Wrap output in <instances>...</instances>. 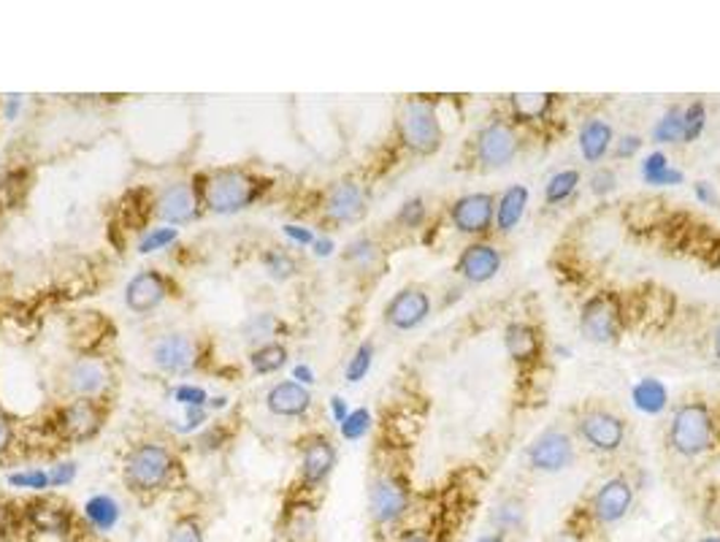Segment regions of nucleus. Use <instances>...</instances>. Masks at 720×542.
Instances as JSON below:
<instances>
[{
    "mask_svg": "<svg viewBox=\"0 0 720 542\" xmlns=\"http://www.w3.org/2000/svg\"><path fill=\"white\" fill-rule=\"evenodd\" d=\"M718 437V424L712 418L710 407L705 402H685L680 404L678 413L669 424V445L674 453L685 458L705 456L712 451Z\"/></svg>",
    "mask_w": 720,
    "mask_h": 542,
    "instance_id": "nucleus-1",
    "label": "nucleus"
},
{
    "mask_svg": "<svg viewBox=\"0 0 720 542\" xmlns=\"http://www.w3.org/2000/svg\"><path fill=\"white\" fill-rule=\"evenodd\" d=\"M174 472V456L168 448L157 445V442H144L136 445L134 451L125 456L123 480L134 494L150 496L155 491L166 489Z\"/></svg>",
    "mask_w": 720,
    "mask_h": 542,
    "instance_id": "nucleus-2",
    "label": "nucleus"
},
{
    "mask_svg": "<svg viewBox=\"0 0 720 542\" xmlns=\"http://www.w3.org/2000/svg\"><path fill=\"white\" fill-rule=\"evenodd\" d=\"M257 179L241 168H219L201 185V199L214 215H236L257 199Z\"/></svg>",
    "mask_w": 720,
    "mask_h": 542,
    "instance_id": "nucleus-3",
    "label": "nucleus"
},
{
    "mask_svg": "<svg viewBox=\"0 0 720 542\" xmlns=\"http://www.w3.org/2000/svg\"><path fill=\"white\" fill-rule=\"evenodd\" d=\"M399 134L406 150L415 155H433L442 150V123H439L437 109L428 101H406L399 117Z\"/></svg>",
    "mask_w": 720,
    "mask_h": 542,
    "instance_id": "nucleus-4",
    "label": "nucleus"
},
{
    "mask_svg": "<svg viewBox=\"0 0 720 542\" xmlns=\"http://www.w3.org/2000/svg\"><path fill=\"white\" fill-rule=\"evenodd\" d=\"M412 507V491L406 480L395 478V475H382L371 483L368 489V516L377 527L388 529L395 527L401 518L409 513Z\"/></svg>",
    "mask_w": 720,
    "mask_h": 542,
    "instance_id": "nucleus-5",
    "label": "nucleus"
},
{
    "mask_svg": "<svg viewBox=\"0 0 720 542\" xmlns=\"http://www.w3.org/2000/svg\"><path fill=\"white\" fill-rule=\"evenodd\" d=\"M580 331L588 342L609 344L620 333V304L612 293H596L582 304Z\"/></svg>",
    "mask_w": 720,
    "mask_h": 542,
    "instance_id": "nucleus-6",
    "label": "nucleus"
},
{
    "mask_svg": "<svg viewBox=\"0 0 720 542\" xmlns=\"http://www.w3.org/2000/svg\"><path fill=\"white\" fill-rule=\"evenodd\" d=\"M520 152V136L504 119H493L491 125L480 130L477 136V161L482 168H504L518 157Z\"/></svg>",
    "mask_w": 720,
    "mask_h": 542,
    "instance_id": "nucleus-7",
    "label": "nucleus"
},
{
    "mask_svg": "<svg viewBox=\"0 0 720 542\" xmlns=\"http://www.w3.org/2000/svg\"><path fill=\"white\" fill-rule=\"evenodd\" d=\"M582 440L598 453H615L626 440V424L609 409H588L577 424Z\"/></svg>",
    "mask_w": 720,
    "mask_h": 542,
    "instance_id": "nucleus-8",
    "label": "nucleus"
},
{
    "mask_svg": "<svg viewBox=\"0 0 720 542\" xmlns=\"http://www.w3.org/2000/svg\"><path fill=\"white\" fill-rule=\"evenodd\" d=\"M450 220H453L455 231L480 237V234L491 231V226L496 223V199L491 193L460 196L450 210Z\"/></svg>",
    "mask_w": 720,
    "mask_h": 542,
    "instance_id": "nucleus-9",
    "label": "nucleus"
},
{
    "mask_svg": "<svg viewBox=\"0 0 720 542\" xmlns=\"http://www.w3.org/2000/svg\"><path fill=\"white\" fill-rule=\"evenodd\" d=\"M631 505H634V486L626 478H612L593 494L591 518L602 527H612L629 516Z\"/></svg>",
    "mask_w": 720,
    "mask_h": 542,
    "instance_id": "nucleus-10",
    "label": "nucleus"
},
{
    "mask_svg": "<svg viewBox=\"0 0 720 542\" xmlns=\"http://www.w3.org/2000/svg\"><path fill=\"white\" fill-rule=\"evenodd\" d=\"M574 458V445L571 437L560 429H547L531 442L529 464L536 472H564Z\"/></svg>",
    "mask_w": 720,
    "mask_h": 542,
    "instance_id": "nucleus-11",
    "label": "nucleus"
},
{
    "mask_svg": "<svg viewBox=\"0 0 720 542\" xmlns=\"http://www.w3.org/2000/svg\"><path fill=\"white\" fill-rule=\"evenodd\" d=\"M428 315H431V299H428L426 290L415 288V285L399 290L388 301V306H384V320H388V326L399 328V331H412Z\"/></svg>",
    "mask_w": 720,
    "mask_h": 542,
    "instance_id": "nucleus-12",
    "label": "nucleus"
},
{
    "mask_svg": "<svg viewBox=\"0 0 720 542\" xmlns=\"http://www.w3.org/2000/svg\"><path fill=\"white\" fill-rule=\"evenodd\" d=\"M198 206H201L198 190L187 182H177L163 190L155 204V215L168 226H185V223L195 220Z\"/></svg>",
    "mask_w": 720,
    "mask_h": 542,
    "instance_id": "nucleus-13",
    "label": "nucleus"
},
{
    "mask_svg": "<svg viewBox=\"0 0 720 542\" xmlns=\"http://www.w3.org/2000/svg\"><path fill=\"white\" fill-rule=\"evenodd\" d=\"M152 361H155L157 369L168 371V375H185L198 361L195 342H192L190 337H185V333H168V337L155 342Z\"/></svg>",
    "mask_w": 720,
    "mask_h": 542,
    "instance_id": "nucleus-14",
    "label": "nucleus"
},
{
    "mask_svg": "<svg viewBox=\"0 0 720 542\" xmlns=\"http://www.w3.org/2000/svg\"><path fill=\"white\" fill-rule=\"evenodd\" d=\"M498 269H502V253L488 242L469 244V248L460 253L458 264H455V272L471 285L491 282V279L498 274Z\"/></svg>",
    "mask_w": 720,
    "mask_h": 542,
    "instance_id": "nucleus-15",
    "label": "nucleus"
},
{
    "mask_svg": "<svg viewBox=\"0 0 720 542\" xmlns=\"http://www.w3.org/2000/svg\"><path fill=\"white\" fill-rule=\"evenodd\" d=\"M109 382H112V371L98 358L74 361L68 375H65V386H68L71 393H76V399L98 396V393L106 391Z\"/></svg>",
    "mask_w": 720,
    "mask_h": 542,
    "instance_id": "nucleus-16",
    "label": "nucleus"
},
{
    "mask_svg": "<svg viewBox=\"0 0 720 542\" xmlns=\"http://www.w3.org/2000/svg\"><path fill=\"white\" fill-rule=\"evenodd\" d=\"M366 215V193L355 179L333 185L326 199V217L333 223H358Z\"/></svg>",
    "mask_w": 720,
    "mask_h": 542,
    "instance_id": "nucleus-17",
    "label": "nucleus"
},
{
    "mask_svg": "<svg viewBox=\"0 0 720 542\" xmlns=\"http://www.w3.org/2000/svg\"><path fill=\"white\" fill-rule=\"evenodd\" d=\"M337 467V448L326 437H312L301 451V478L306 486H323Z\"/></svg>",
    "mask_w": 720,
    "mask_h": 542,
    "instance_id": "nucleus-18",
    "label": "nucleus"
},
{
    "mask_svg": "<svg viewBox=\"0 0 720 542\" xmlns=\"http://www.w3.org/2000/svg\"><path fill=\"white\" fill-rule=\"evenodd\" d=\"M168 295V282L163 279V274L157 272H141L125 288V304L134 312L144 315V312L157 310V306L166 301Z\"/></svg>",
    "mask_w": 720,
    "mask_h": 542,
    "instance_id": "nucleus-19",
    "label": "nucleus"
},
{
    "mask_svg": "<svg viewBox=\"0 0 720 542\" xmlns=\"http://www.w3.org/2000/svg\"><path fill=\"white\" fill-rule=\"evenodd\" d=\"M103 415L92 399H76L63 409V429L71 440H92L101 431Z\"/></svg>",
    "mask_w": 720,
    "mask_h": 542,
    "instance_id": "nucleus-20",
    "label": "nucleus"
},
{
    "mask_svg": "<svg viewBox=\"0 0 720 542\" xmlns=\"http://www.w3.org/2000/svg\"><path fill=\"white\" fill-rule=\"evenodd\" d=\"M268 409L279 418H301L312 407L310 388L301 382H277L266 396Z\"/></svg>",
    "mask_w": 720,
    "mask_h": 542,
    "instance_id": "nucleus-21",
    "label": "nucleus"
},
{
    "mask_svg": "<svg viewBox=\"0 0 720 542\" xmlns=\"http://www.w3.org/2000/svg\"><path fill=\"white\" fill-rule=\"evenodd\" d=\"M504 348H507L509 358L518 364H534L542 353V339L529 323H509L504 328Z\"/></svg>",
    "mask_w": 720,
    "mask_h": 542,
    "instance_id": "nucleus-22",
    "label": "nucleus"
},
{
    "mask_svg": "<svg viewBox=\"0 0 720 542\" xmlns=\"http://www.w3.org/2000/svg\"><path fill=\"white\" fill-rule=\"evenodd\" d=\"M612 125L604 123V119H588L580 128V152L588 163H598L612 147Z\"/></svg>",
    "mask_w": 720,
    "mask_h": 542,
    "instance_id": "nucleus-23",
    "label": "nucleus"
},
{
    "mask_svg": "<svg viewBox=\"0 0 720 542\" xmlns=\"http://www.w3.org/2000/svg\"><path fill=\"white\" fill-rule=\"evenodd\" d=\"M526 206H529V188L526 185H513L502 193V199L496 201V228L502 234H509L526 215Z\"/></svg>",
    "mask_w": 720,
    "mask_h": 542,
    "instance_id": "nucleus-24",
    "label": "nucleus"
},
{
    "mask_svg": "<svg viewBox=\"0 0 720 542\" xmlns=\"http://www.w3.org/2000/svg\"><path fill=\"white\" fill-rule=\"evenodd\" d=\"M27 518L33 521V527L41 529L49 534H68L71 532V513L63 505H54V502H36L27 511Z\"/></svg>",
    "mask_w": 720,
    "mask_h": 542,
    "instance_id": "nucleus-25",
    "label": "nucleus"
},
{
    "mask_svg": "<svg viewBox=\"0 0 720 542\" xmlns=\"http://www.w3.org/2000/svg\"><path fill=\"white\" fill-rule=\"evenodd\" d=\"M509 106H513V114L520 123H540L550 114L553 96H547V92H515V96H509Z\"/></svg>",
    "mask_w": 720,
    "mask_h": 542,
    "instance_id": "nucleus-26",
    "label": "nucleus"
},
{
    "mask_svg": "<svg viewBox=\"0 0 720 542\" xmlns=\"http://www.w3.org/2000/svg\"><path fill=\"white\" fill-rule=\"evenodd\" d=\"M631 396H634L636 407L647 415L664 413V407H667L669 402L667 388H664L658 380H653V377H645V380L636 382V386L631 388Z\"/></svg>",
    "mask_w": 720,
    "mask_h": 542,
    "instance_id": "nucleus-27",
    "label": "nucleus"
},
{
    "mask_svg": "<svg viewBox=\"0 0 720 542\" xmlns=\"http://www.w3.org/2000/svg\"><path fill=\"white\" fill-rule=\"evenodd\" d=\"M250 364L257 375H274V371H279L285 364H288V348L277 342L261 344V348L252 353Z\"/></svg>",
    "mask_w": 720,
    "mask_h": 542,
    "instance_id": "nucleus-28",
    "label": "nucleus"
},
{
    "mask_svg": "<svg viewBox=\"0 0 720 542\" xmlns=\"http://www.w3.org/2000/svg\"><path fill=\"white\" fill-rule=\"evenodd\" d=\"M580 185V172L569 168V172H558L547 185H544V201L547 204H560V201L569 199L571 193Z\"/></svg>",
    "mask_w": 720,
    "mask_h": 542,
    "instance_id": "nucleus-29",
    "label": "nucleus"
},
{
    "mask_svg": "<svg viewBox=\"0 0 720 542\" xmlns=\"http://www.w3.org/2000/svg\"><path fill=\"white\" fill-rule=\"evenodd\" d=\"M653 139L661 141V144H674V141H683V109L672 106L653 128Z\"/></svg>",
    "mask_w": 720,
    "mask_h": 542,
    "instance_id": "nucleus-30",
    "label": "nucleus"
},
{
    "mask_svg": "<svg viewBox=\"0 0 720 542\" xmlns=\"http://www.w3.org/2000/svg\"><path fill=\"white\" fill-rule=\"evenodd\" d=\"M523 518H526V507L523 502L518 500H507L496 513H493V521H496L498 527L496 532L504 534V538H507L509 532H518V529L523 527Z\"/></svg>",
    "mask_w": 720,
    "mask_h": 542,
    "instance_id": "nucleus-31",
    "label": "nucleus"
},
{
    "mask_svg": "<svg viewBox=\"0 0 720 542\" xmlns=\"http://www.w3.org/2000/svg\"><path fill=\"white\" fill-rule=\"evenodd\" d=\"M166 542H206L203 534V524L195 516H179L177 521L168 527Z\"/></svg>",
    "mask_w": 720,
    "mask_h": 542,
    "instance_id": "nucleus-32",
    "label": "nucleus"
},
{
    "mask_svg": "<svg viewBox=\"0 0 720 542\" xmlns=\"http://www.w3.org/2000/svg\"><path fill=\"white\" fill-rule=\"evenodd\" d=\"M707 123V109L705 103H691L689 109H683V141H696L705 130Z\"/></svg>",
    "mask_w": 720,
    "mask_h": 542,
    "instance_id": "nucleus-33",
    "label": "nucleus"
},
{
    "mask_svg": "<svg viewBox=\"0 0 720 542\" xmlns=\"http://www.w3.org/2000/svg\"><path fill=\"white\" fill-rule=\"evenodd\" d=\"M344 259H348L353 266H358V269H368V266L377 261V244L366 237L355 239V242L348 244V253H344Z\"/></svg>",
    "mask_w": 720,
    "mask_h": 542,
    "instance_id": "nucleus-34",
    "label": "nucleus"
},
{
    "mask_svg": "<svg viewBox=\"0 0 720 542\" xmlns=\"http://www.w3.org/2000/svg\"><path fill=\"white\" fill-rule=\"evenodd\" d=\"M371 358H374V344L371 342H363L358 350H355V355L350 358L348 364V382H361L363 377L368 375V369H371Z\"/></svg>",
    "mask_w": 720,
    "mask_h": 542,
    "instance_id": "nucleus-35",
    "label": "nucleus"
},
{
    "mask_svg": "<svg viewBox=\"0 0 720 542\" xmlns=\"http://www.w3.org/2000/svg\"><path fill=\"white\" fill-rule=\"evenodd\" d=\"M172 242H177V228H152L139 244V253H155V250L168 248Z\"/></svg>",
    "mask_w": 720,
    "mask_h": 542,
    "instance_id": "nucleus-36",
    "label": "nucleus"
},
{
    "mask_svg": "<svg viewBox=\"0 0 720 542\" xmlns=\"http://www.w3.org/2000/svg\"><path fill=\"white\" fill-rule=\"evenodd\" d=\"M368 426H371V415H368V409H353L342 424L344 440H361V437L368 431Z\"/></svg>",
    "mask_w": 720,
    "mask_h": 542,
    "instance_id": "nucleus-37",
    "label": "nucleus"
},
{
    "mask_svg": "<svg viewBox=\"0 0 720 542\" xmlns=\"http://www.w3.org/2000/svg\"><path fill=\"white\" fill-rule=\"evenodd\" d=\"M114 516H117V511H114V502L106 500V496H98V500H92L90 505H87V518H90L96 527H109V524L114 521Z\"/></svg>",
    "mask_w": 720,
    "mask_h": 542,
    "instance_id": "nucleus-38",
    "label": "nucleus"
},
{
    "mask_svg": "<svg viewBox=\"0 0 720 542\" xmlns=\"http://www.w3.org/2000/svg\"><path fill=\"white\" fill-rule=\"evenodd\" d=\"M426 220V204L422 199H409L399 212V223L404 228H420Z\"/></svg>",
    "mask_w": 720,
    "mask_h": 542,
    "instance_id": "nucleus-39",
    "label": "nucleus"
},
{
    "mask_svg": "<svg viewBox=\"0 0 720 542\" xmlns=\"http://www.w3.org/2000/svg\"><path fill=\"white\" fill-rule=\"evenodd\" d=\"M266 272L271 274L274 279H288L295 274V261L285 253H271L266 255Z\"/></svg>",
    "mask_w": 720,
    "mask_h": 542,
    "instance_id": "nucleus-40",
    "label": "nucleus"
},
{
    "mask_svg": "<svg viewBox=\"0 0 720 542\" xmlns=\"http://www.w3.org/2000/svg\"><path fill=\"white\" fill-rule=\"evenodd\" d=\"M615 185H618V174H615L612 168H596L591 177V193L607 196V193H612Z\"/></svg>",
    "mask_w": 720,
    "mask_h": 542,
    "instance_id": "nucleus-41",
    "label": "nucleus"
},
{
    "mask_svg": "<svg viewBox=\"0 0 720 542\" xmlns=\"http://www.w3.org/2000/svg\"><path fill=\"white\" fill-rule=\"evenodd\" d=\"M274 331H277V320H274L271 315H257L255 320L250 323V328H247V337L268 339V337H274Z\"/></svg>",
    "mask_w": 720,
    "mask_h": 542,
    "instance_id": "nucleus-42",
    "label": "nucleus"
},
{
    "mask_svg": "<svg viewBox=\"0 0 720 542\" xmlns=\"http://www.w3.org/2000/svg\"><path fill=\"white\" fill-rule=\"evenodd\" d=\"M11 486H22V489H33V491H41L49 486V475L47 472H20V475H11Z\"/></svg>",
    "mask_w": 720,
    "mask_h": 542,
    "instance_id": "nucleus-43",
    "label": "nucleus"
},
{
    "mask_svg": "<svg viewBox=\"0 0 720 542\" xmlns=\"http://www.w3.org/2000/svg\"><path fill=\"white\" fill-rule=\"evenodd\" d=\"M640 147H642L640 136H631V134L620 136V139L615 141V157H620V161H629V157H634L636 152H640Z\"/></svg>",
    "mask_w": 720,
    "mask_h": 542,
    "instance_id": "nucleus-44",
    "label": "nucleus"
},
{
    "mask_svg": "<svg viewBox=\"0 0 720 542\" xmlns=\"http://www.w3.org/2000/svg\"><path fill=\"white\" fill-rule=\"evenodd\" d=\"M664 168H669L667 155H664V152H653V155H647L645 163H642V179L650 182V179L656 177V174H661Z\"/></svg>",
    "mask_w": 720,
    "mask_h": 542,
    "instance_id": "nucleus-45",
    "label": "nucleus"
},
{
    "mask_svg": "<svg viewBox=\"0 0 720 542\" xmlns=\"http://www.w3.org/2000/svg\"><path fill=\"white\" fill-rule=\"evenodd\" d=\"M177 399L181 404H187V407H201L203 402H206V393L201 391V388H190V386H181L177 391Z\"/></svg>",
    "mask_w": 720,
    "mask_h": 542,
    "instance_id": "nucleus-46",
    "label": "nucleus"
},
{
    "mask_svg": "<svg viewBox=\"0 0 720 542\" xmlns=\"http://www.w3.org/2000/svg\"><path fill=\"white\" fill-rule=\"evenodd\" d=\"M680 182H683V172H678V168H664V172L656 174L647 185H680Z\"/></svg>",
    "mask_w": 720,
    "mask_h": 542,
    "instance_id": "nucleus-47",
    "label": "nucleus"
},
{
    "mask_svg": "<svg viewBox=\"0 0 720 542\" xmlns=\"http://www.w3.org/2000/svg\"><path fill=\"white\" fill-rule=\"evenodd\" d=\"M76 467L74 464H60L58 469H54L52 475H49V486H60V483H68L71 478H74Z\"/></svg>",
    "mask_w": 720,
    "mask_h": 542,
    "instance_id": "nucleus-48",
    "label": "nucleus"
},
{
    "mask_svg": "<svg viewBox=\"0 0 720 542\" xmlns=\"http://www.w3.org/2000/svg\"><path fill=\"white\" fill-rule=\"evenodd\" d=\"M395 542H437V540H433L428 532H422V529H406V532L399 534V540Z\"/></svg>",
    "mask_w": 720,
    "mask_h": 542,
    "instance_id": "nucleus-49",
    "label": "nucleus"
},
{
    "mask_svg": "<svg viewBox=\"0 0 720 542\" xmlns=\"http://www.w3.org/2000/svg\"><path fill=\"white\" fill-rule=\"evenodd\" d=\"M9 445H11V424L0 415V456L9 451Z\"/></svg>",
    "mask_w": 720,
    "mask_h": 542,
    "instance_id": "nucleus-50",
    "label": "nucleus"
},
{
    "mask_svg": "<svg viewBox=\"0 0 720 542\" xmlns=\"http://www.w3.org/2000/svg\"><path fill=\"white\" fill-rule=\"evenodd\" d=\"M285 234H288V237H293L295 242H301V244H312V242H315V239H312V234L306 231V228L288 226V228H285Z\"/></svg>",
    "mask_w": 720,
    "mask_h": 542,
    "instance_id": "nucleus-51",
    "label": "nucleus"
},
{
    "mask_svg": "<svg viewBox=\"0 0 720 542\" xmlns=\"http://www.w3.org/2000/svg\"><path fill=\"white\" fill-rule=\"evenodd\" d=\"M331 407H333V418L339 420V424H344V418H348V404H344V399H339V396H333L331 399Z\"/></svg>",
    "mask_w": 720,
    "mask_h": 542,
    "instance_id": "nucleus-52",
    "label": "nucleus"
},
{
    "mask_svg": "<svg viewBox=\"0 0 720 542\" xmlns=\"http://www.w3.org/2000/svg\"><path fill=\"white\" fill-rule=\"evenodd\" d=\"M696 199L705 201V204H716V196H712L710 185H707V182H699V185H696Z\"/></svg>",
    "mask_w": 720,
    "mask_h": 542,
    "instance_id": "nucleus-53",
    "label": "nucleus"
},
{
    "mask_svg": "<svg viewBox=\"0 0 720 542\" xmlns=\"http://www.w3.org/2000/svg\"><path fill=\"white\" fill-rule=\"evenodd\" d=\"M315 248H317L315 253L320 255V259H326V255H331V250H333V242H331V239H323V242H317Z\"/></svg>",
    "mask_w": 720,
    "mask_h": 542,
    "instance_id": "nucleus-54",
    "label": "nucleus"
},
{
    "mask_svg": "<svg viewBox=\"0 0 720 542\" xmlns=\"http://www.w3.org/2000/svg\"><path fill=\"white\" fill-rule=\"evenodd\" d=\"M477 542H509V540L504 538V534H498V532H488V534H482V538Z\"/></svg>",
    "mask_w": 720,
    "mask_h": 542,
    "instance_id": "nucleus-55",
    "label": "nucleus"
},
{
    "mask_svg": "<svg viewBox=\"0 0 720 542\" xmlns=\"http://www.w3.org/2000/svg\"><path fill=\"white\" fill-rule=\"evenodd\" d=\"M295 377H301V382H312V371L306 369V366H299V369H295Z\"/></svg>",
    "mask_w": 720,
    "mask_h": 542,
    "instance_id": "nucleus-56",
    "label": "nucleus"
},
{
    "mask_svg": "<svg viewBox=\"0 0 720 542\" xmlns=\"http://www.w3.org/2000/svg\"><path fill=\"white\" fill-rule=\"evenodd\" d=\"M712 344H716V355H718V361H720V326L716 328V337H712Z\"/></svg>",
    "mask_w": 720,
    "mask_h": 542,
    "instance_id": "nucleus-57",
    "label": "nucleus"
},
{
    "mask_svg": "<svg viewBox=\"0 0 720 542\" xmlns=\"http://www.w3.org/2000/svg\"><path fill=\"white\" fill-rule=\"evenodd\" d=\"M702 542H720V538H705Z\"/></svg>",
    "mask_w": 720,
    "mask_h": 542,
    "instance_id": "nucleus-58",
    "label": "nucleus"
},
{
    "mask_svg": "<svg viewBox=\"0 0 720 542\" xmlns=\"http://www.w3.org/2000/svg\"><path fill=\"white\" fill-rule=\"evenodd\" d=\"M718 434H720V429H718Z\"/></svg>",
    "mask_w": 720,
    "mask_h": 542,
    "instance_id": "nucleus-59",
    "label": "nucleus"
}]
</instances>
